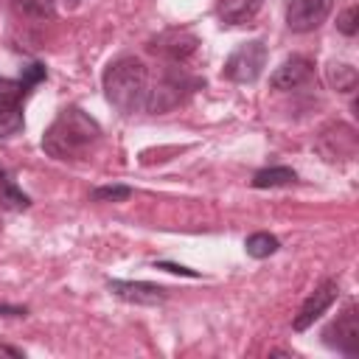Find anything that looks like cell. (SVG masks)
I'll return each mask as SVG.
<instances>
[{
	"label": "cell",
	"mask_w": 359,
	"mask_h": 359,
	"mask_svg": "<svg viewBox=\"0 0 359 359\" xmlns=\"http://www.w3.org/2000/svg\"><path fill=\"white\" fill-rule=\"evenodd\" d=\"M101 137V126L95 118H90L84 109L79 107H67L62 109L53 123L45 129L42 135V149L45 154L56 157V160H76L81 157L95 140Z\"/></svg>",
	"instance_id": "1"
},
{
	"label": "cell",
	"mask_w": 359,
	"mask_h": 359,
	"mask_svg": "<svg viewBox=\"0 0 359 359\" xmlns=\"http://www.w3.org/2000/svg\"><path fill=\"white\" fill-rule=\"evenodd\" d=\"M104 95L107 101L123 112L132 115L146 107L149 95V70L135 56H121L104 70Z\"/></svg>",
	"instance_id": "2"
},
{
	"label": "cell",
	"mask_w": 359,
	"mask_h": 359,
	"mask_svg": "<svg viewBox=\"0 0 359 359\" xmlns=\"http://www.w3.org/2000/svg\"><path fill=\"white\" fill-rule=\"evenodd\" d=\"M266 42L264 39H247L241 42L224 62V79L236 81V84H252L264 67H266Z\"/></svg>",
	"instance_id": "3"
},
{
	"label": "cell",
	"mask_w": 359,
	"mask_h": 359,
	"mask_svg": "<svg viewBox=\"0 0 359 359\" xmlns=\"http://www.w3.org/2000/svg\"><path fill=\"white\" fill-rule=\"evenodd\" d=\"M323 342L345 356H359V311L356 306H348L337 320H331L323 331Z\"/></svg>",
	"instance_id": "4"
},
{
	"label": "cell",
	"mask_w": 359,
	"mask_h": 359,
	"mask_svg": "<svg viewBox=\"0 0 359 359\" xmlns=\"http://www.w3.org/2000/svg\"><path fill=\"white\" fill-rule=\"evenodd\" d=\"M331 8H334V0H289L286 25L297 34H309L325 22Z\"/></svg>",
	"instance_id": "5"
},
{
	"label": "cell",
	"mask_w": 359,
	"mask_h": 359,
	"mask_svg": "<svg viewBox=\"0 0 359 359\" xmlns=\"http://www.w3.org/2000/svg\"><path fill=\"white\" fill-rule=\"evenodd\" d=\"M337 294H339V286H337V280H323L306 300H303V306H300V311H297V317L292 320V328L294 331H306V328H311L314 325V320H320L328 309H331V303L337 300Z\"/></svg>",
	"instance_id": "6"
},
{
	"label": "cell",
	"mask_w": 359,
	"mask_h": 359,
	"mask_svg": "<svg viewBox=\"0 0 359 359\" xmlns=\"http://www.w3.org/2000/svg\"><path fill=\"white\" fill-rule=\"evenodd\" d=\"M107 286L118 300H126V303H135V306H157L168 297L165 286H157V283H149V280H109Z\"/></svg>",
	"instance_id": "7"
},
{
	"label": "cell",
	"mask_w": 359,
	"mask_h": 359,
	"mask_svg": "<svg viewBox=\"0 0 359 359\" xmlns=\"http://www.w3.org/2000/svg\"><path fill=\"white\" fill-rule=\"evenodd\" d=\"M196 45H199V39H196L191 31L174 28V31L160 34V36L154 39L151 50H154V53H163V56L171 59V62H180V65H182V62L196 50Z\"/></svg>",
	"instance_id": "8"
},
{
	"label": "cell",
	"mask_w": 359,
	"mask_h": 359,
	"mask_svg": "<svg viewBox=\"0 0 359 359\" xmlns=\"http://www.w3.org/2000/svg\"><path fill=\"white\" fill-rule=\"evenodd\" d=\"M311 73H314V65L306 56H292L280 67H275V73L269 76V84L275 90H297L311 79Z\"/></svg>",
	"instance_id": "9"
},
{
	"label": "cell",
	"mask_w": 359,
	"mask_h": 359,
	"mask_svg": "<svg viewBox=\"0 0 359 359\" xmlns=\"http://www.w3.org/2000/svg\"><path fill=\"white\" fill-rule=\"evenodd\" d=\"M182 90H185V76H182V73H180V76H165L160 87L149 90V95H146V109H149V112H163V109L180 104Z\"/></svg>",
	"instance_id": "10"
},
{
	"label": "cell",
	"mask_w": 359,
	"mask_h": 359,
	"mask_svg": "<svg viewBox=\"0 0 359 359\" xmlns=\"http://www.w3.org/2000/svg\"><path fill=\"white\" fill-rule=\"evenodd\" d=\"M261 8V0H224L219 6V17L227 25H244L250 22Z\"/></svg>",
	"instance_id": "11"
},
{
	"label": "cell",
	"mask_w": 359,
	"mask_h": 359,
	"mask_svg": "<svg viewBox=\"0 0 359 359\" xmlns=\"http://www.w3.org/2000/svg\"><path fill=\"white\" fill-rule=\"evenodd\" d=\"M297 180V174L289 168V165H272V168H261L255 177H252V188H283V185H292Z\"/></svg>",
	"instance_id": "12"
},
{
	"label": "cell",
	"mask_w": 359,
	"mask_h": 359,
	"mask_svg": "<svg viewBox=\"0 0 359 359\" xmlns=\"http://www.w3.org/2000/svg\"><path fill=\"white\" fill-rule=\"evenodd\" d=\"M278 247H280V241L272 233H252L244 241V250H247L250 258H269V255L278 252Z\"/></svg>",
	"instance_id": "13"
},
{
	"label": "cell",
	"mask_w": 359,
	"mask_h": 359,
	"mask_svg": "<svg viewBox=\"0 0 359 359\" xmlns=\"http://www.w3.org/2000/svg\"><path fill=\"white\" fill-rule=\"evenodd\" d=\"M28 205H31V199L6 177L0 182V208H6V210H25Z\"/></svg>",
	"instance_id": "14"
},
{
	"label": "cell",
	"mask_w": 359,
	"mask_h": 359,
	"mask_svg": "<svg viewBox=\"0 0 359 359\" xmlns=\"http://www.w3.org/2000/svg\"><path fill=\"white\" fill-rule=\"evenodd\" d=\"M28 87L22 79H6L0 76V107H20V101L25 98Z\"/></svg>",
	"instance_id": "15"
},
{
	"label": "cell",
	"mask_w": 359,
	"mask_h": 359,
	"mask_svg": "<svg viewBox=\"0 0 359 359\" xmlns=\"http://www.w3.org/2000/svg\"><path fill=\"white\" fill-rule=\"evenodd\" d=\"M328 81H331L339 93H351V90L356 87V70H353L351 65H345V62L331 65V70H328Z\"/></svg>",
	"instance_id": "16"
},
{
	"label": "cell",
	"mask_w": 359,
	"mask_h": 359,
	"mask_svg": "<svg viewBox=\"0 0 359 359\" xmlns=\"http://www.w3.org/2000/svg\"><path fill=\"white\" fill-rule=\"evenodd\" d=\"M22 129V109L20 107H0V137H11Z\"/></svg>",
	"instance_id": "17"
},
{
	"label": "cell",
	"mask_w": 359,
	"mask_h": 359,
	"mask_svg": "<svg viewBox=\"0 0 359 359\" xmlns=\"http://www.w3.org/2000/svg\"><path fill=\"white\" fill-rule=\"evenodd\" d=\"M14 6L28 17H53L56 0H14Z\"/></svg>",
	"instance_id": "18"
},
{
	"label": "cell",
	"mask_w": 359,
	"mask_h": 359,
	"mask_svg": "<svg viewBox=\"0 0 359 359\" xmlns=\"http://www.w3.org/2000/svg\"><path fill=\"white\" fill-rule=\"evenodd\" d=\"M90 196H93V202H123L132 196V188L129 185H101Z\"/></svg>",
	"instance_id": "19"
},
{
	"label": "cell",
	"mask_w": 359,
	"mask_h": 359,
	"mask_svg": "<svg viewBox=\"0 0 359 359\" xmlns=\"http://www.w3.org/2000/svg\"><path fill=\"white\" fill-rule=\"evenodd\" d=\"M337 28H339L345 36H353V34H356V28H359V11H356V6L345 8V11L337 17Z\"/></svg>",
	"instance_id": "20"
},
{
	"label": "cell",
	"mask_w": 359,
	"mask_h": 359,
	"mask_svg": "<svg viewBox=\"0 0 359 359\" xmlns=\"http://www.w3.org/2000/svg\"><path fill=\"white\" fill-rule=\"evenodd\" d=\"M45 76H48V73H45V65H39V62H34V65H28V67H22V76H20V79H22V81H25V87L31 90V87H34V84H39V81H42Z\"/></svg>",
	"instance_id": "21"
},
{
	"label": "cell",
	"mask_w": 359,
	"mask_h": 359,
	"mask_svg": "<svg viewBox=\"0 0 359 359\" xmlns=\"http://www.w3.org/2000/svg\"><path fill=\"white\" fill-rule=\"evenodd\" d=\"M157 269H168V272H174V275H188V278H196V275H199V272H194V269H188V266H177V264H168V261H160Z\"/></svg>",
	"instance_id": "22"
},
{
	"label": "cell",
	"mask_w": 359,
	"mask_h": 359,
	"mask_svg": "<svg viewBox=\"0 0 359 359\" xmlns=\"http://www.w3.org/2000/svg\"><path fill=\"white\" fill-rule=\"evenodd\" d=\"M28 311L22 306H0V317H25Z\"/></svg>",
	"instance_id": "23"
},
{
	"label": "cell",
	"mask_w": 359,
	"mask_h": 359,
	"mask_svg": "<svg viewBox=\"0 0 359 359\" xmlns=\"http://www.w3.org/2000/svg\"><path fill=\"white\" fill-rule=\"evenodd\" d=\"M0 356H11V359H22V351H20V348H11V345H0Z\"/></svg>",
	"instance_id": "24"
},
{
	"label": "cell",
	"mask_w": 359,
	"mask_h": 359,
	"mask_svg": "<svg viewBox=\"0 0 359 359\" xmlns=\"http://www.w3.org/2000/svg\"><path fill=\"white\" fill-rule=\"evenodd\" d=\"M6 177H8V174H6V168H3V165H0V182H3V180H6Z\"/></svg>",
	"instance_id": "25"
},
{
	"label": "cell",
	"mask_w": 359,
	"mask_h": 359,
	"mask_svg": "<svg viewBox=\"0 0 359 359\" xmlns=\"http://www.w3.org/2000/svg\"><path fill=\"white\" fill-rule=\"evenodd\" d=\"M67 3H70V6H76V3H81V0H67Z\"/></svg>",
	"instance_id": "26"
}]
</instances>
